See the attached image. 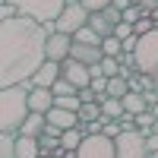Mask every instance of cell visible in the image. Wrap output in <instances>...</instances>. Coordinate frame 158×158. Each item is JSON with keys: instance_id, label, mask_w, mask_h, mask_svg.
<instances>
[{"instance_id": "1", "label": "cell", "mask_w": 158, "mask_h": 158, "mask_svg": "<svg viewBox=\"0 0 158 158\" xmlns=\"http://www.w3.org/2000/svg\"><path fill=\"white\" fill-rule=\"evenodd\" d=\"M48 35H54V22L38 25L25 16L0 22V89L32 82L48 63Z\"/></svg>"}, {"instance_id": "2", "label": "cell", "mask_w": 158, "mask_h": 158, "mask_svg": "<svg viewBox=\"0 0 158 158\" xmlns=\"http://www.w3.org/2000/svg\"><path fill=\"white\" fill-rule=\"evenodd\" d=\"M29 92L32 82H22V85H10L0 92V133H19L22 123L29 120Z\"/></svg>"}, {"instance_id": "3", "label": "cell", "mask_w": 158, "mask_h": 158, "mask_svg": "<svg viewBox=\"0 0 158 158\" xmlns=\"http://www.w3.org/2000/svg\"><path fill=\"white\" fill-rule=\"evenodd\" d=\"M10 3L19 10V16L35 19L38 25H51L60 19V13L67 10L70 0H10Z\"/></svg>"}, {"instance_id": "4", "label": "cell", "mask_w": 158, "mask_h": 158, "mask_svg": "<svg viewBox=\"0 0 158 158\" xmlns=\"http://www.w3.org/2000/svg\"><path fill=\"white\" fill-rule=\"evenodd\" d=\"M133 57H136V73L158 82V29L139 38V48H136Z\"/></svg>"}, {"instance_id": "5", "label": "cell", "mask_w": 158, "mask_h": 158, "mask_svg": "<svg viewBox=\"0 0 158 158\" xmlns=\"http://www.w3.org/2000/svg\"><path fill=\"white\" fill-rule=\"evenodd\" d=\"M89 16L92 13L79 3V0H70L67 3V10L60 13V19L54 22V32H63V35H76L79 29H85L89 25Z\"/></svg>"}, {"instance_id": "6", "label": "cell", "mask_w": 158, "mask_h": 158, "mask_svg": "<svg viewBox=\"0 0 158 158\" xmlns=\"http://www.w3.org/2000/svg\"><path fill=\"white\" fill-rule=\"evenodd\" d=\"M76 158H117V142L111 136H104V133L85 136L79 152H76Z\"/></svg>"}, {"instance_id": "7", "label": "cell", "mask_w": 158, "mask_h": 158, "mask_svg": "<svg viewBox=\"0 0 158 158\" xmlns=\"http://www.w3.org/2000/svg\"><path fill=\"white\" fill-rule=\"evenodd\" d=\"M117 142V158H149V149H146V136L139 133H120L114 139Z\"/></svg>"}, {"instance_id": "8", "label": "cell", "mask_w": 158, "mask_h": 158, "mask_svg": "<svg viewBox=\"0 0 158 158\" xmlns=\"http://www.w3.org/2000/svg\"><path fill=\"white\" fill-rule=\"evenodd\" d=\"M120 22H123V13H120V10H114V6H108V10L92 13V16H89V29H92V32H98L101 38H111L114 29H117Z\"/></svg>"}, {"instance_id": "9", "label": "cell", "mask_w": 158, "mask_h": 158, "mask_svg": "<svg viewBox=\"0 0 158 158\" xmlns=\"http://www.w3.org/2000/svg\"><path fill=\"white\" fill-rule=\"evenodd\" d=\"M60 76L67 79V82H73L76 89H89L92 85V67H82V63H76V60H63L60 63Z\"/></svg>"}, {"instance_id": "10", "label": "cell", "mask_w": 158, "mask_h": 158, "mask_svg": "<svg viewBox=\"0 0 158 158\" xmlns=\"http://www.w3.org/2000/svg\"><path fill=\"white\" fill-rule=\"evenodd\" d=\"M70 51H73V35H63V32L48 35V60L63 63V60H70Z\"/></svg>"}, {"instance_id": "11", "label": "cell", "mask_w": 158, "mask_h": 158, "mask_svg": "<svg viewBox=\"0 0 158 158\" xmlns=\"http://www.w3.org/2000/svg\"><path fill=\"white\" fill-rule=\"evenodd\" d=\"M70 60L82 63V67H98V63L104 60V51L98 44H79L73 41V51H70Z\"/></svg>"}, {"instance_id": "12", "label": "cell", "mask_w": 158, "mask_h": 158, "mask_svg": "<svg viewBox=\"0 0 158 158\" xmlns=\"http://www.w3.org/2000/svg\"><path fill=\"white\" fill-rule=\"evenodd\" d=\"M54 104H57V95L51 89H35L32 85V92H29V108H32V114H51L54 111Z\"/></svg>"}, {"instance_id": "13", "label": "cell", "mask_w": 158, "mask_h": 158, "mask_svg": "<svg viewBox=\"0 0 158 158\" xmlns=\"http://www.w3.org/2000/svg\"><path fill=\"white\" fill-rule=\"evenodd\" d=\"M57 79H60V63L48 60L44 67L32 76V85H35V89H54V82H57Z\"/></svg>"}, {"instance_id": "14", "label": "cell", "mask_w": 158, "mask_h": 158, "mask_svg": "<svg viewBox=\"0 0 158 158\" xmlns=\"http://www.w3.org/2000/svg\"><path fill=\"white\" fill-rule=\"evenodd\" d=\"M48 123H51V127H57L60 133H67V130H76V127H79V114L63 111V108H54V111L48 114Z\"/></svg>"}, {"instance_id": "15", "label": "cell", "mask_w": 158, "mask_h": 158, "mask_svg": "<svg viewBox=\"0 0 158 158\" xmlns=\"http://www.w3.org/2000/svg\"><path fill=\"white\" fill-rule=\"evenodd\" d=\"M44 130H48V117L44 114H29V120L22 123V130L16 136H32V139H38V136H44Z\"/></svg>"}, {"instance_id": "16", "label": "cell", "mask_w": 158, "mask_h": 158, "mask_svg": "<svg viewBox=\"0 0 158 158\" xmlns=\"http://www.w3.org/2000/svg\"><path fill=\"white\" fill-rule=\"evenodd\" d=\"M41 155V146L32 136H16V158H38Z\"/></svg>"}, {"instance_id": "17", "label": "cell", "mask_w": 158, "mask_h": 158, "mask_svg": "<svg viewBox=\"0 0 158 158\" xmlns=\"http://www.w3.org/2000/svg\"><path fill=\"white\" fill-rule=\"evenodd\" d=\"M123 111L127 114H142V111H149V101H146V95H142V92H130V95L123 98Z\"/></svg>"}, {"instance_id": "18", "label": "cell", "mask_w": 158, "mask_h": 158, "mask_svg": "<svg viewBox=\"0 0 158 158\" xmlns=\"http://www.w3.org/2000/svg\"><path fill=\"white\" fill-rule=\"evenodd\" d=\"M130 95V79H123V76H114V79H108V98H127Z\"/></svg>"}, {"instance_id": "19", "label": "cell", "mask_w": 158, "mask_h": 158, "mask_svg": "<svg viewBox=\"0 0 158 158\" xmlns=\"http://www.w3.org/2000/svg\"><path fill=\"white\" fill-rule=\"evenodd\" d=\"M101 114L108 117V120H120V117L127 114V111H123V101H120V98H104V101H101Z\"/></svg>"}, {"instance_id": "20", "label": "cell", "mask_w": 158, "mask_h": 158, "mask_svg": "<svg viewBox=\"0 0 158 158\" xmlns=\"http://www.w3.org/2000/svg\"><path fill=\"white\" fill-rule=\"evenodd\" d=\"M82 139H85V133H82V130H67V133H63L60 136V146L63 149H67V152H79V146H82Z\"/></svg>"}, {"instance_id": "21", "label": "cell", "mask_w": 158, "mask_h": 158, "mask_svg": "<svg viewBox=\"0 0 158 158\" xmlns=\"http://www.w3.org/2000/svg\"><path fill=\"white\" fill-rule=\"evenodd\" d=\"M101 104L98 101H92V104H82L79 108V123H95V120H101Z\"/></svg>"}, {"instance_id": "22", "label": "cell", "mask_w": 158, "mask_h": 158, "mask_svg": "<svg viewBox=\"0 0 158 158\" xmlns=\"http://www.w3.org/2000/svg\"><path fill=\"white\" fill-rule=\"evenodd\" d=\"M0 158H16V133H0Z\"/></svg>"}, {"instance_id": "23", "label": "cell", "mask_w": 158, "mask_h": 158, "mask_svg": "<svg viewBox=\"0 0 158 158\" xmlns=\"http://www.w3.org/2000/svg\"><path fill=\"white\" fill-rule=\"evenodd\" d=\"M38 146H41L44 155H54V158H57V152L63 149V146H60V136H48V133H44V136H38Z\"/></svg>"}, {"instance_id": "24", "label": "cell", "mask_w": 158, "mask_h": 158, "mask_svg": "<svg viewBox=\"0 0 158 158\" xmlns=\"http://www.w3.org/2000/svg\"><path fill=\"white\" fill-rule=\"evenodd\" d=\"M73 41H79V44H98V48H101V41H104V38H101L98 32H92L89 25H85V29H79V32L73 35Z\"/></svg>"}, {"instance_id": "25", "label": "cell", "mask_w": 158, "mask_h": 158, "mask_svg": "<svg viewBox=\"0 0 158 158\" xmlns=\"http://www.w3.org/2000/svg\"><path fill=\"white\" fill-rule=\"evenodd\" d=\"M101 51H104V57H120L123 54V41H120V38H104V41H101Z\"/></svg>"}, {"instance_id": "26", "label": "cell", "mask_w": 158, "mask_h": 158, "mask_svg": "<svg viewBox=\"0 0 158 158\" xmlns=\"http://www.w3.org/2000/svg\"><path fill=\"white\" fill-rule=\"evenodd\" d=\"M51 92H54L57 98H70V95H79V89H76L73 82H67V79H63V76H60L57 82H54V89H51Z\"/></svg>"}, {"instance_id": "27", "label": "cell", "mask_w": 158, "mask_h": 158, "mask_svg": "<svg viewBox=\"0 0 158 158\" xmlns=\"http://www.w3.org/2000/svg\"><path fill=\"white\" fill-rule=\"evenodd\" d=\"M152 127H155V117H152V111H142V114H136V130L142 136H149L152 133Z\"/></svg>"}, {"instance_id": "28", "label": "cell", "mask_w": 158, "mask_h": 158, "mask_svg": "<svg viewBox=\"0 0 158 158\" xmlns=\"http://www.w3.org/2000/svg\"><path fill=\"white\" fill-rule=\"evenodd\" d=\"M120 70H123V67H120V60H117V57H104V60H101V73L108 76V79L120 76Z\"/></svg>"}, {"instance_id": "29", "label": "cell", "mask_w": 158, "mask_h": 158, "mask_svg": "<svg viewBox=\"0 0 158 158\" xmlns=\"http://www.w3.org/2000/svg\"><path fill=\"white\" fill-rule=\"evenodd\" d=\"M89 13H101V10H108V6H114V0H79Z\"/></svg>"}, {"instance_id": "30", "label": "cell", "mask_w": 158, "mask_h": 158, "mask_svg": "<svg viewBox=\"0 0 158 158\" xmlns=\"http://www.w3.org/2000/svg\"><path fill=\"white\" fill-rule=\"evenodd\" d=\"M16 16H19V10H16V6H13V3H10V0H3V6H0V19H3V22H6V19H16Z\"/></svg>"}, {"instance_id": "31", "label": "cell", "mask_w": 158, "mask_h": 158, "mask_svg": "<svg viewBox=\"0 0 158 158\" xmlns=\"http://www.w3.org/2000/svg\"><path fill=\"white\" fill-rule=\"evenodd\" d=\"M133 6H139L142 13L152 16V13H158V0H133Z\"/></svg>"}, {"instance_id": "32", "label": "cell", "mask_w": 158, "mask_h": 158, "mask_svg": "<svg viewBox=\"0 0 158 158\" xmlns=\"http://www.w3.org/2000/svg\"><path fill=\"white\" fill-rule=\"evenodd\" d=\"M120 133H123V130H120V123H117V120H108V123H104V136H111V139H117Z\"/></svg>"}, {"instance_id": "33", "label": "cell", "mask_w": 158, "mask_h": 158, "mask_svg": "<svg viewBox=\"0 0 158 158\" xmlns=\"http://www.w3.org/2000/svg\"><path fill=\"white\" fill-rule=\"evenodd\" d=\"M130 35H136V32H133V25H127V22H120V25L114 29V38H120V41H123V38H130Z\"/></svg>"}, {"instance_id": "34", "label": "cell", "mask_w": 158, "mask_h": 158, "mask_svg": "<svg viewBox=\"0 0 158 158\" xmlns=\"http://www.w3.org/2000/svg\"><path fill=\"white\" fill-rule=\"evenodd\" d=\"M79 101H82V104H92V101H98V95L92 92V85H89V89H79Z\"/></svg>"}, {"instance_id": "35", "label": "cell", "mask_w": 158, "mask_h": 158, "mask_svg": "<svg viewBox=\"0 0 158 158\" xmlns=\"http://www.w3.org/2000/svg\"><path fill=\"white\" fill-rule=\"evenodd\" d=\"M146 149H149V155L158 152V133H149V136H146Z\"/></svg>"}, {"instance_id": "36", "label": "cell", "mask_w": 158, "mask_h": 158, "mask_svg": "<svg viewBox=\"0 0 158 158\" xmlns=\"http://www.w3.org/2000/svg\"><path fill=\"white\" fill-rule=\"evenodd\" d=\"M130 6H133V0H114V10H120V13H127Z\"/></svg>"}, {"instance_id": "37", "label": "cell", "mask_w": 158, "mask_h": 158, "mask_svg": "<svg viewBox=\"0 0 158 158\" xmlns=\"http://www.w3.org/2000/svg\"><path fill=\"white\" fill-rule=\"evenodd\" d=\"M38 158H54V155H44V152H41V155H38Z\"/></svg>"}, {"instance_id": "38", "label": "cell", "mask_w": 158, "mask_h": 158, "mask_svg": "<svg viewBox=\"0 0 158 158\" xmlns=\"http://www.w3.org/2000/svg\"><path fill=\"white\" fill-rule=\"evenodd\" d=\"M149 158H158V152H152V155H149Z\"/></svg>"}]
</instances>
